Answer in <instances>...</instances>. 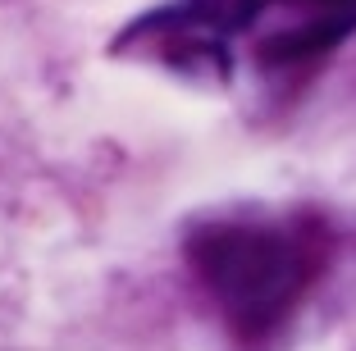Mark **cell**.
I'll use <instances>...</instances> for the list:
<instances>
[{
	"label": "cell",
	"instance_id": "6da1fadb",
	"mask_svg": "<svg viewBox=\"0 0 356 351\" xmlns=\"http://www.w3.org/2000/svg\"><path fill=\"white\" fill-rule=\"evenodd\" d=\"M334 251V219L306 201H229L178 228V260L233 351L288 347Z\"/></svg>",
	"mask_w": 356,
	"mask_h": 351
},
{
	"label": "cell",
	"instance_id": "7a4b0ae2",
	"mask_svg": "<svg viewBox=\"0 0 356 351\" xmlns=\"http://www.w3.org/2000/svg\"><path fill=\"white\" fill-rule=\"evenodd\" d=\"M105 55L124 64H151V69H165L183 83L201 87H229L238 78V46L215 37L178 0H160V5L133 14L110 37Z\"/></svg>",
	"mask_w": 356,
	"mask_h": 351
},
{
	"label": "cell",
	"instance_id": "3957f363",
	"mask_svg": "<svg viewBox=\"0 0 356 351\" xmlns=\"http://www.w3.org/2000/svg\"><path fill=\"white\" fill-rule=\"evenodd\" d=\"M347 37H356V0H270L247 46L256 73L279 83L329 60Z\"/></svg>",
	"mask_w": 356,
	"mask_h": 351
},
{
	"label": "cell",
	"instance_id": "277c9868",
	"mask_svg": "<svg viewBox=\"0 0 356 351\" xmlns=\"http://www.w3.org/2000/svg\"><path fill=\"white\" fill-rule=\"evenodd\" d=\"M197 23H206L215 37H224L229 46L247 42L261 23V14L270 10V0H178Z\"/></svg>",
	"mask_w": 356,
	"mask_h": 351
}]
</instances>
